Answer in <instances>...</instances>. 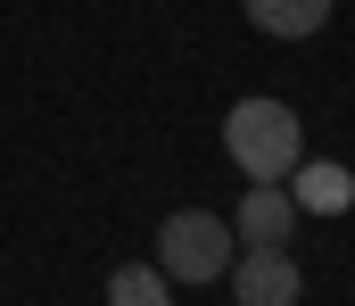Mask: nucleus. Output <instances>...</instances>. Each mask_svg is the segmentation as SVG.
Returning <instances> with one entry per match:
<instances>
[{
    "label": "nucleus",
    "mask_w": 355,
    "mask_h": 306,
    "mask_svg": "<svg viewBox=\"0 0 355 306\" xmlns=\"http://www.w3.org/2000/svg\"><path fill=\"white\" fill-rule=\"evenodd\" d=\"M223 149H232V166L248 182H289L297 158H306V124H297L289 100L248 92V100H232V116H223Z\"/></svg>",
    "instance_id": "1"
},
{
    "label": "nucleus",
    "mask_w": 355,
    "mask_h": 306,
    "mask_svg": "<svg viewBox=\"0 0 355 306\" xmlns=\"http://www.w3.org/2000/svg\"><path fill=\"white\" fill-rule=\"evenodd\" d=\"M240 257V232L215 215V207H182L157 223V273L166 282H223Z\"/></svg>",
    "instance_id": "2"
},
{
    "label": "nucleus",
    "mask_w": 355,
    "mask_h": 306,
    "mask_svg": "<svg viewBox=\"0 0 355 306\" xmlns=\"http://www.w3.org/2000/svg\"><path fill=\"white\" fill-rule=\"evenodd\" d=\"M232 298L240 306H297L306 298L297 257H289V248H240V257H232Z\"/></svg>",
    "instance_id": "3"
},
{
    "label": "nucleus",
    "mask_w": 355,
    "mask_h": 306,
    "mask_svg": "<svg viewBox=\"0 0 355 306\" xmlns=\"http://www.w3.org/2000/svg\"><path fill=\"white\" fill-rule=\"evenodd\" d=\"M232 232H240V248H289V232H297V199H289V182H248Z\"/></svg>",
    "instance_id": "4"
},
{
    "label": "nucleus",
    "mask_w": 355,
    "mask_h": 306,
    "mask_svg": "<svg viewBox=\"0 0 355 306\" xmlns=\"http://www.w3.org/2000/svg\"><path fill=\"white\" fill-rule=\"evenodd\" d=\"M248 25L272 42H314L331 25V0H248Z\"/></svg>",
    "instance_id": "5"
},
{
    "label": "nucleus",
    "mask_w": 355,
    "mask_h": 306,
    "mask_svg": "<svg viewBox=\"0 0 355 306\" xmlns=\"http://www.w3.org/2000/svg\"><path fill=\"white\" fill-rule=\"evenodd\" d=\"M347 174H339V166H306V158H297V174H289V199L297 207H322V215H331V207H347Z\"/></svg>",
    "instance_id": "6"
},
{
    "label": "nucleus",
    "mask_w": 355,
    "mask_h": 306,
    "mask_svg": "<svg viewBox=\"0 0 355 306\" xmlns=\"http://www.w3.org/2000/svg\"><path fill=\"white\" fill-rule=\"evenodd\" d=\"M107 306H174V290H166L157 265H116L107 273Z\"/></svg>",
    "instance_id": "7"
}]
</instances>
